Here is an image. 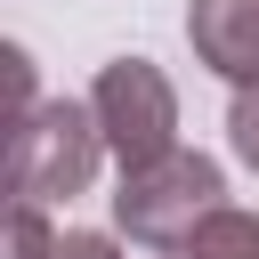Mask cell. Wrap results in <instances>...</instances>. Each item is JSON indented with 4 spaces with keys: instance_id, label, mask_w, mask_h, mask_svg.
<instances>
[{
    "instance_id": "7a4b0ae2",
    "label": "cell",
    "mask_w": 259,
    "mask_h": 259,
    "mask_svg": "<svg viewBox=\"0 0 259 259\" xmlns=\"http://www.w3.org/2000/svg\"><path fill=\"white\" fill-rule=\"evenodd\" d=\"M210 210H227V178L210 154H186V146L146 170H121V186H113V227L146 251H178Z\"/></svg>"
},
{
    "instance_id": "277c9868",
    "label": "cell",
    "mask_w": 259,
    "mask_h": 259,
    "mask_svg": "<svg viewBox=\"0 0 259 259\" xmlns=\"http://www.w3.org/2000/svg\"><path fill=\"white\" fill-rule=\"evenodd\" d=\"M186 40L219 81H235V89L259 81V0H194L186 8Z\"/></svg>"
},
{
    "instance_id": "52a82bcc",
    "label": "cell",
    "mask_w": 259,
    "mask_h": 259,
    "mask_svg": "<svg viewBox=\"0 0 259 259\" xmlns=\"http://www.w3.org/2000/svg\"><path fill=\"white\" fill-rule=\"evenodd\" d=\"M227 146H235L243 170H259V81L235 89V105H227Z\"/></svg>"
},
{
    "instance_id": "9c48e42d",
    "label": "cell",
    "mask_w": 259,
    "mask_h": 259,
    "mask_svg": "<svg viewBox=\"0 0 259 259\" xmlns=\"http://www.w3.org/2000/svg\"><path fill=\"white\" fill-rule=\"evenodd\" d=\"M170 259H178V251H170Z\"/></svg>"
},
{
    "instance_id": "8992f818",
    "label": "cell",
    "mask_w": 259,
    "mask_h": 259,
    "mask_svg": "<svg viewBox=\"0 0 259 259\" xmlns=\"http://www.w3.org/2000/svg\"><path fill=\"white\" fill-rule=\"evenodd\" d=\"M8 259H57V227H49V210H32V202L8 210Z\"/></svg>"
},
{
    "instance_id": "ba28073f",
    "label": "cell",
    "mask_w": 259,
    "mask_h": 259,
    "mask_svg": "<svg viewBox=\"0 0 259 259\" xmlns=\"http://www.w3.org/2000/svg\"><path fill=\"white\" fill-rule=\"evenodd\" d=\"M57 259H121V251H113V235H89V227H65V235H57Z\"/></svg>"
},
{
    "instance_id": "3957f363",
    "label": "cell",
    "mask_w": 259,
    "mask_h": 259,
    "mask_svg": "<svg viewBox=\"0 0 259 259\" xmlns=\"http://www.w3.org/2000/svg\"><path fill=\"white\" fill-rule=\"evenodd\" d=\"M89 113L105 130V154L121 170H146L162 154H178V89L154 57H113L89 89Z\"/></svg>"
},
{
    "instance_id": "6da1fadb",
    "label": "cell",
    "mask_w": 259,
    "mask_h": 259,
    "mask_svg": "<svg viewBox=\"0 0 259 259\" xmlns=\"http://www.w3.org/2000/svg\"><path fill=\"white\" fill-rule=\"evenodd\" d=\"M97 154H105V130H97L89 97H40V105L24 113V130L8 138V186H16V202H32V210L73 202V194H89Z\"/></svg>"
},
{
    "instance_id": "5b68a950",
    "label": "cell",
    "mask_w": 259,
    "mask_h": 259,
    "mask_svg": "<svg viewBox=\"0 0 259 259\" xmlns=\"http://www.w3.org/2000/svg\"><path fill=\"white\" fill-rule=\"evenodd\" d=\"M178 259H259V210H210L186 243H178Z\"/></svg>"
}]
</instances>
